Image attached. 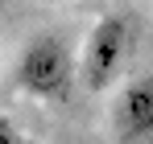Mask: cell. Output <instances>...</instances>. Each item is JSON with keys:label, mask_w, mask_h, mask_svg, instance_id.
Returning <instances> with one entry per match:
<instances>
[{"label": "cell", "mask_w": 153, "mask_h": 144, "mask_svg": "<svg viewBox=\"0 0 153 144\" xmlns=\"http://www.w3.org/2000/svg\"><path fill=\"white\" fill-rule=\"evenodd\" d=\"M79 82V58L62 46L54 33L33 37L17 58V87L42 103H66Z\"/></svg>", "instance_id": "cell-2"}, {"label": "cell", "mask_w": 153, "mask_h": 144, "mask_svg": "<svg viewBox=\"0 0 153 144\" xmlns=\"http://www.w3.org/2000/svg\"><path fill=\"white\" fill-rule=\"evenodd\" d=\"M29 144H37V140H29Z\"/></svg>", "instance_id": "cell-6"}, {"label": "cell", "mask_w": 153, "mask_h": 144, "mask_svg": "<svg viewBox=\"0 0 153 144\" xmlns=\"http://www.w3.org/2000/svg\"><path fill=\"white\" fill-rule=\"evenodd\" d=\"M132 49H137V21L128 12H103L79 49V87L91 95L116 87L132 62Z\"/></svg>", "instance_id": "cell-1"}, {"label": "cell", "mask_w": 153, "mask_h": 144, "mask_svg": "<svg viewBox=\"0 0 153 144\" xmlns=\"http://www.w3.org/2000/svg\"><path fill=\"white\" fill-rule=\"evenodd\" d=\"M0 144H29V140H25V132L8 120L4 111H0Z\"/></svg>", "instance_id": "cell-4"}, {"label": "cell", "mask_w": 153, "mask_h": 144, "mask_svg": "<svg viewBox=\"0 0 153 144\" xmlns=\"http://www.w3.org/2000/svg\"><path fill=\"white\" fill-rule=\"evenodd\" d=\"M42 4H62V0H42Z\"/></svg>", "instance_id": "cell-5"}, {"label": "cell", "mask_w": 153, "mask_h": 144, "mask_svg": "<svg viewBox=\"0 0 153 144\" xmlns=\"http://www.w3.org/2000/svg\"><path fill=\"white\" fill-rule=\"evenodd\" d=\"M108 123L116 144H153V70L132 74L116 91Z\"/></svg>", "instance_id": "cell-3"}]
</instances>
